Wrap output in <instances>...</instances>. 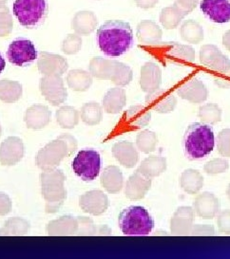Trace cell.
I'll use <instances>...</instances> for the list:
<instances>
[{"mask_svg":"<svg viewBox=\"0 0 230 259\" xmlns=\"http://www.w3.org/2000/svg\"><path fill=\"white\" fill-rule=\"evenodd\" d=\"M96 38L103 54L118 57L131 49L133 44V32L131 25L127 22L108 20L98 29Z\"/></svg>","mask_w":230,"mask_h":259,"instance_id":"1","label":"cell"},{"mask_svg":"<svg viewBox=\"0 0 230 259\" xmlns=\"http://www.w3.org/2000/svg\"><path fill=\"white\" fill-rule=\"evenodd\" d=\"M214 147V132L208 124L195 122L187 127L184 135V148L189 160L206 158Z\"/></svg>","mask_w":230,"mask_h":259,"instance_id":"2","label":"cell"},{"mask_svg":"<svg viewBox=\"0 0 230 259\" xmlns=\"http://www.w3.org/2000/svg\"><path fill=\"white\" fill-rule=\"evenodd\" d=\"M119 226L127 236H146L152 231L154 221L144 207L131 206L120 213Z\"/></svg>","mask_w":230,"mask_h":259,"instance_id":"3","label":"cell"},{"mask_svg":"<svg viewBox=\"0 0 230 259\" xmlns=\"http://www.w3.org/2000/svg\"><path fill=\"white\" fill-rule=\"evenodd\" d=\"M13 11L23 27L33 28L45 18L48 6L46 0H16Z\"/></svg>","mask_w":230,"mask_h":259,"instance_id":"4","label":"cell"},{"mask_svg":"<svg viewBox=\"0 0 230 259\" xmlns=\"http://www.w3.org/2000/svg\"><path fill=\"white\" fill-rule=\"evenodd\" d=\"M154 56L163 61H169L176 65L187 66L195 61V50L190 46L177 42L159 43L152 47Z\"/></svg>","mask_w":230,"mask_h":259,"instance_id":"5","label":"cell"},{"mask_svg":"<svg viewBox=\"0 0 230 259\" xmlns=\"http://www.w3.org/2000/svg\"><path fill=\"white\" fill-rule=\"evenodd\" d=\"M101 157L94 149H84L77 154L72 161L74 173L85 182L95 180L101 171Z\"/></svg>","mask_w":230,"mask_h":259,"instance_id":"6","label":"cell"},{"mask_svg":"<svg viewBox=\"0 0 230 259\" xmlns=\"http://www.w3.org/2000/svg\"><path fill=\"white\" fill-rule=\"evenodd\" d=\"M37 58V51L32 42L28 39H16L8 49V59L18 67H25Z\"/></svg>","mask_w":230,"mask_h":259,"instance_id":"7","label":"cell"},{"mask_svg":"<svg viewBox=\"0 0 230 259\" xmlns=\"http://www.w3.org/2000/svg\"><path fill=\"white\" fill-rule=\"evenodd\" d=\"M195 211L190 206H181L170 220V232L174 236H190L195 221Z\"/></svg>","mask_w":230,"mask_h":259,"instance_id":"8","label":"cell"},{"mask_svg":"<svg viewBox=\"0 0 230 259\" xmlns=\"http://www.w3.org/2000/svg\"><path fill=\"white\" fill-rule=\"evenodd\" d=\"M40 90L43 96L54 106H59L68 96L60 76L43 77L40 81Z\"/></svg>","mask_w":230,"mask_h":259,"instance_id":"9","label":"cell"},{"mask_svg":"<svg viewBox=\"0 0 230 259\" xmlns=\"http://www.w3.org/2000/svg\"><path fill=\"white\" fill-rule=\"evenodd\" d=\"M146 104L149 109H152L158 113L167 114L175 109L177 99L169 91L157 89L146 94Z\"/></svg>","mask_w":230,"mask_h":259,"instance_id":"10","label":"cell"},{"mask_svg":"<svg viewBox=\"0 0 230 259\" xmlns=\"http://www.w3.org/2000/svg\"><path fill=\"white\" fill-rule=\"evenodd\" d=\"M39 71L45 76H60L68 69V62L58 54L42 52L39 57Z\"/></svg>","mask_w":230,"mask_h":259,"instance_id":"11","label":"cell"},{"mask_svg":"<svg viewBox=\"0 0 230 259\" xmlns=\"http://www.w3.org/2000/svg\"><path fill=\"white\" fill-rule=\"evenodd\" d=\"M201 10L214 23L230 21V0H202Z\"/></svg>","mask_w":230,"mask_h":259,"instance_id":"12","label":"cell"},{"mask_svg":"<svg viewBox=\"0 0 230 259\" xmlns=\"http://www.w3.org/2000/svg\"><path fill=\"white\" fill-rule=\"evenodd\" d=\"M220 207L219 198L209 192L201 193L193 203L195 213L204 220H213L220 212Z\"/></svg>","mask_w":230,"mask_h":259,"instance_id":"13","label":"cell"},{"mask_svg":"<svg viewBox=\"0 0 230 259\" xmlns=\"http://www.w3.org/2000/svg\"><path fill=\"white\" fill-rule=\"evenodd\" d=\"M177 93L182 99L193 104L204 103L208 98V90L206 84L196 78L190 79L181 84L177 90Z\"/></svg>","mask_w":230,"mask_h":259,"instance_id":"14","label":"cell"},{"mask_svg":"<svg viewBox=\"0 0 230 259\" xmlns=\"http://www.w3.org/2000/svg\"><path fill=\"white\" fill-rule=\"evenodd\" d=\"M108 198L100 190H92L86 193L80 198V206L87 213L94 215H99L107 210L108 207Z\"/></svg>","mask_w":230,"mask_h":259,"instance_id":"15","label":"cell"},{"mask_svg":"<svg viewBox=\"0 0 230 259\" xmlns=\"http://www.w3.org/2000/svg\"><path fill=\"white\" fill-rule=\"evenodd\" d=\"M162 84V70L154 62H146L141 68L140 87L143 92H154L160 89Z\"/></svg>","mask_w":230,"mask_h":259,"instance_id":"16","label":"cell"},{"mask_svg":"<svg viewBox=\"0 0 230 259\" xmlns=\"http://www.w3.org/2000/svg\"><path fill=\"white\" fill-rule=\"evenodd\" d=\"M151 187V179L146 178L139 171L130 177L126 184L125 194L131 200L142 199Z\"/></svg>","mask_w":230,"mask_h":259,"instance_id":"17","label":"cell"},{"mask_svg":"<svg viewBox=\"0 0 230 259\" xmlns=\"http://www.w3.org/2000/svg\"><path fill=\"white\" fill-rule=\"evenodd\" d=\"M151 120V113L148 107L133 106L124 114L123 123L131 130H139L146 126Z\"/></svg>","mask_w":230,"mask_h":259,"instance_id":"18","label":"cell"},{"mask_svg":"<svg viewBox=\"0 0 230 259\" xmlns=\"http://www.w3.org/2000/svg\"><path fill=\"white\" fill-rule=\"evenodd\" d=\"M163 31L151 20H143L137 26V38L141 44L154 47L161 42Z\"/></svg>","mask_w":230,"mask_h":259,"instance_id":"19","label":"cell"},{"mask_svg":"<svg viewBox=\"0 0 230 259\" xmlns=\"http://www.w3.org/2000/svg\"><path fill=\"white\" fill-rule=\"evenodd\" d=\"M98 19L91 11H80L75 14L71 21V27L79 35H89L95 31Z\"/></svg>","mask_w":230,"mask_h":259,"instance_id":"20","label":"cell"},{"mask_svg":"<svg viewBox=\"0 0 230 259\" xmlns=\"http://www.w3.org/2000/svg\"><path fill=\"white\" fill-rule=\"evenodd\" d=\"M112 154L125 167L132 168L138 161V151L130 142H120L113 145Z\"/></svg>","mask_w":230,"mask_h":259,"instance_id":"21","label":"cell"},{"mask_svg":"<svg viewBox=\"0 0 230 259\" xmlns=\"http://www.w3.org/2000/svg\"><path fill=\"white\" fill-rule=\"evenodd\" d=\"M127 103L126 92L121 88L110 89L103 99V107L109 114L119 113Z\"/></svg>","mask_w":230,"mask_h":259,"instance_id":"22","label":"cell"},{"mask_svg":"<svg viewBox=\"0 0 230 259\" xmlns=\"http://www.w3.org/2000/svg\"><path fill=\"white\" fill-rule=\"evenodd\" d=\"M101 183L103 187L111 194L119 193L124 185V177L121 170L116 166L106 168L101 176Z\"/></svg>","mask_w":230,"mask_h":259,"instance_id":"23","label":"cell"},{"mask_svg":"<svg viewBox=\"0 0 230 259\" xmlns=\"http://www.w3.org/2000/svg\"><path fill=\"white\" fill-rule=\"evenodd\" d=\"M180 185L189 195L198 194L204 186V177L196 169H186L180 177Z\"/></svg>","mask_w":230,"mask_h":259,"instance_id":"24","label":"cell"},{"mask_svg":"<svg viewBox=\"0 0 230 259\" xmlns=\"http://www.w3.org/2000/svg\"><path fill=\"white\" fill-rule=\"evenodd\" d=\"M167 169V160L162 156H150L143 160L139 166L138 170L141 174L154 179L163 174Z\"/></svg>","mask_w":230,"mask_h":259,"instance_id":"25","label":"cell"},{"mask_svg":"<svg viewBox=\"0 0 230 259\" xmlns=\"http://www.w3.org/2000/svg\"><path fill=\"white\" fill-rule=\"evenodd\" d=\"M227 59L229 58L214 45H205L200 50V61L209 70L215 69Z\"/></svg>","mask_w":230,"mask_h":259,"instance_id":"26","label":"cell"},{"mask_svg":"<svg viewBox=\"0 0 230 259\" xmlns=\"http://www.w3.org/2000/svg\"><path fill=\"white\" fill-rule=\"evenodd\" d=\"M50 110L43 106H33L27 110L26 122L28 126L39 130L45 126L50 121Z\"/></svg>","mask_w":230,"mask_h":259,"instance_id":"27","label":"cell"},{"mask_svg":"<svg viewBox=\"0 0 230 259\" xmlns=\"http://www.w3.org/2000/svg\"><path fill=\"white\" fill-rule=\"evenodd\" d=\"M69 88L75 92H86L92 84V74L83 69H73L67 77Z\"/></svg>","mask_w":230,"mask_h":259,"instance_id":"28","label":"cell"},{"mask_svg":"<svg viewBox=\"0 0 230 259\" xmlns=\"http://www.w3.org/2000/svg\"><path fill=\"white\" fill-rule=\"evenodd\" d=\"M181 37L190 44H199L204 40V30L198 22L194 20H185L180 29Z\"/></svg>","mask_w":230,"mask_h":259,"instance_id":"29","label":"cell"},{"mask_svg":"<svg viewBox=\"0 0 230 259\" xmlns=\"http://www.w3.org/2000/svg\"><path fill=\"white\" fill-rule=\"evenodd\" d=\"M185 14L173 4V6L163 9L160 14V23L166 30H173L181 24Z\"/></svg>","mask_w":230,"mask_h":259,"instance_id":"30","label":"cell"},{"mask_svg":"<svg viewBox=\"0 0 230 259\" xmlns=\"http://www.w3.org/2000/svg\"><path fill=\"white\" fill-rule=\"evenodd\" d=\"M89 69L92 76L102 80H110L113 71V61L103 57H94L90 63Z\"/></svg>","mask_w":230,"mask_h":259,"instance_id":"31","label":"cell"},{"mask_svg":"<svg viewBox=\"0 0 230 259\" xmlns=\"http://www.w3.org/2000/svg\"><path fill=\"white\" fill-rule=\"evenodd\" d=\"M22 87L16 81H0V100L5 103H14L21 97Z\"/></svg>","mask_w":230,"mask_h":259,"instance_id":"32","label":"cell"},{"mask_svg":"<svg viewBox=\"0 0 230 259\" xmlns=\"http://www.w3.org/2000/svg\"><path fill=\"white\" fill-rule=\"evenodd\" d=\"M222 110L221 107L216 104H207L198 109V117L200 120L207 124H217L222 121Z\"/></svg>","mask_w":230,"mask_h":259,"instance_id":"33","label":"cell"},{"mask_svg":"<svg viewBox=\"0 0 230 259\" xmlns=\"http://www.w3.org/2000/svg\"><path fill=\"white\" fill-rule=\"evenodd\" d=\"M133 78L131 68L121 62L113 61V71L110 80L118 87H125L130 84Z\"/></svg>","mask_w":230,"mask_h":259,"instance_id":"34","label":"cell"},{"mask_svg":"<svg viewBox=\"0 0 230 259\" xmlns=\"http://www.w3.org/2000/svg\"><path fill=\"white\" fill-rule=\"evenodd\" d=\"M81 117L83 122L87 124H90V125L98 124L103 118L102 107L98 103H95V102L87 103L81 109Z\"/></svg>","mask_w":230,"mask_h":259,"instance_id":"35","label":"cell"},{"mask_svg":"<svg viewBox=\"0 0 230 259\" xmlns=\"http://www.w3.org/2000/svg\"><path fill=\"white\" fill-rule=\"evenodd\" d=\"M157 136L154 131L143 130L136 138V146L141 152L148 154L154 152L157 146Z\"/></svg>","mask_w":230,"mask_h":259,"instance_id":"36","label":"cell"},{"mask_svg":"<svg viewBox=\"0 0 230 259\" xmlns=\"http://www.w3.org/2000/svg\"><path fill=\"white\" fill-rule=\"evenodd\" d=\"M215 84L221 89H229L230 88V60H226L218 66L217 68L210 70Z\"/></svg>","mask_w":230,"mask_h":259,"instance_id":"37","label":"cell"},{"mask_svg":"<svg viewBox=\"0 0 230 259\" xmlns=\"http://www.w3.org/2000/svg\"><path fill=\"white\" fill-rule=\"evenodd\" d=\"M15 140L16 138H9L8 140H6L1 145L0 150L9 151V152H0V161L3 164H7V165L15 164L23 156V152H16V151L13 152L12 148L15 143Z\"/></svg>","mask_w":230,"mask_h":259,"instance_id":"38","label":"cell"},{"mask_svg":"<svg viewBox=\"0 0 230 259\" xmlns=\"http://www.w3.org/2000/svg\"><path fill=\"white\" fill-rule=\"evenodd\" d=\"M57 121L64 127H73L78 122V112L71 107H63L56 113Z\"/></svg>","mask_w":230,"mask_h":259,"instance_id":"39","label":"cell"},{"mask_svg":"<svg viewBox=\"0 0 230 259\" xmlns=\"http://www.w3.org/2000/svg\"><path fill=\"white\" fill-rule=\"evenodd\" d=\"M14 29L13 16L7 6L0 8V37L8 36Z\"/></svg>","mask_w":230,"mask_h":259,"instance_id":"40","label":"cell"},{"mask_svg":"<svg viewBox=\"0 0 230 259\" xmlns=\"http://www.w3.org/2000/svg\"><path fill=\"white\" fill-rule=\"evenodd\" d=\"M82 38L77 33H70L67 35L62 43V51L66 54H75L81 50Z\"/></svg>","mask_w":230,"mask_h":259,"instance_id":"41","label":"cell"},{"mask_svg":"<svg viewBox=\"0 0 230 259\" xmlns=\"http://www.w3.org/2000/svg\"><path fill=\"white\" fill-rule=\"evenodd\" d=\"M217 149L224 158H230V128L222 130L216 140Z\"/></svg>","mask_w":230,"mask_h":259,"instance_id":"42","label":"cell"},{"mask_svg":"<svg viewBox=\"0 0 230 259\" xmlns=\"http://www.w3.org/2000/svg\"><path fill=\"white\" fill-rule=\"evenodd\" d=\"M229 167V163L223 159H213L209 160L204 166L205 172L210 176L219 175L224 173Z\"/></svg>","mask_w":230,"mask_h":259,"instance_id":"43","label":"cell"},{"mask_svg":"<svg viewBox=\"0 0 230 259\" xmlns=\"http://www.w3.org/2000/svg\"><path fill=\"white\" fill-rule=\"evenodd\" d=\"M217 225L220 233L230 235V210H223L217 214Z\"/></svg>","mask_w":230,"mask_h":259,"instance_id":"44","label":"cell"},{"mask_svg":"<svg viewBox=\"0 0 230 259\" xmlns=\"http://www.w3.org/2000/svg\"><path fill=\"white\" fill-rule=\"evenodd\" d=\"M78 222L80 226L78 228L80 231L78 232V235H95L96 234V227L93 223V221L89 218H79Z\"/></svg>","mask_w":230,"mask_h":259,"instance_id":"45","label":"cell"},{"mask_svg":"<svg viewBox=\"0 0 230 259\" xmlns=\"http://www.w3.org/2000/svg\"><path fill=\"white\" fill-rule=\"evenodd\" d=\"M216 231L212 225L195 224L191 230V236H215Z\"/></svg>","mask_w":230,"mask_h":259,"instance_id":"46","label":"cell"},{"mask_svg":"<svg viewBox=\"0 0 230 259\" xmlns=\"http://www.w3.org/2000/svg\"><path fill=\"white\" fill-rule=\"evenodd\" d=\"M200 0H176L174 5L184 12L185 16L190 14L194 9L199 4Z\"/></svg>","mask_w":230,"mask_h":259,"instance_id":"47","label":"cell"},{"mask_svg":"<svg viewBox=\"0 0 230 259\" xmlns=\"http://www.w3.org/2000/svg\"><path fill=\"white\" fill-rule=\"evenodd\" d=\"M158 2L159 0H135V3L139 8L144 9V10L154 8Z\"/></svg>","mask_w":230,"mask_h":259,"instance_id":"48","label":"cell"},{"mask_svg":"<svg viewBox=\"0 0 230 259\" xmlns=\"http://www.w3.org/2000/svg\"><path fill=\"white\" fill-rule=\"evenodd\" d=\"M96 234L107 236L111 234V230L107 225H100L98 227H96Z\"/></svg>","mask_w":230,"mask_h":259,"instance_id":"49","label":"cell"},{"mask_svg":"<svg viewBox=\"0 0 230 259\" xmlns=\"http://www.w3.org/2000/svg\"><path fill=\"white\" fill-rule=\"evenodd\" d=\"M222 44L230 52V30L226 31L222 36Z\"/></svg>","mask_w":230,"mask_h":259,"instance_id":"50","label":"cell"},{"mask_svg":"<svg viewBox=\"0 0 230 259\" xmlns=\"http://www.w3.org/2000/svg\"><path fill=\"white\" fill-rule=\"evenodd\" d=\"M5 67H6V62L4 60V58L2 57V55L0 54V73L4 70Z\"/></svg>","mask_w":230,"mask_h":259,"instance_id":"51","label":"cell"},{"mask_svg":"<svg viewBox=\"0 0 230 259\" xmlns=\"http://www.w3.org/2000/svg\"><path fill=\"white\" fill-rule=\"evenodd\" d=\"M7 1H8V0H0V8H1V7H4V6H6V4H7Z\"/></svg>","mask_w":230,"mask_h":259,"instance_id":"52","label":"cell"},{"mask_svg":"<svg viewBox=\"0 0 230 259\" xmlns=\"http://www.w3.org/2000/svg\"><path fill=\"white\" fill-rule=\"evenodd\" d=\"M155 235H165V236H168V233H166V232H162V231H159V232L155 233Z\"/></svg>","mask_w":230,"mask_h":259,"instance_id":"53","label":"cell"},{"mask_svg":"<svg viewBox=\"0 0 230 259\" xmlns=\"http://www.w3.org/2000/svg\"><path fill=\"white\" fill-rule=\"evenodd\" d=\"M226 195H227V198L230 200V184L227 186V189H226Z\"/></svg>","mask_w":230,"mask_h":259,"instance_id":"54","label":"cell"}]
</instances>
